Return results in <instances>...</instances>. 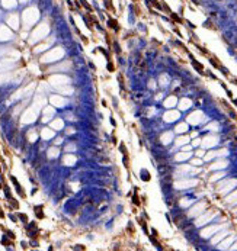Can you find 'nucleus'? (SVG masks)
<instances>
[{
  "instance_id": "obj_1",
  "label": "nucleus",
  "mask_w": 237,
  "mask_h": 251,
  "mask_svg": "<svg viewBox=\"0 0 237 251\" xmlns=\"http://www.w3.org/2000/svg\"><path fill=\"white\" fill-rule=\"evenodd\" d=\"M41 209H42V206H36V207H35V213L38 215V218H44V213L41 212Z\"/></svg>"
},
{
  "instance_id": "obj_2",
  "label": "nucleus",
  "mask_w": 237,
  "mask_h": 251,
  "mask_svg": "<svg viewBox=\"0 0 237 251\" xmlns=\"http://www.w3.org/2000/svg\"><path fill=\"white\" fill-rule=\"evenodd\" d=\"M133 202H134L136 205H140V200H138V197H137V196L133 197Z\"/></svg>"
},
{
  "instance_id": "obj_3",
  "label": "nucleus",
  "mask_w": 237,
  "mask_h": 251,
  "mask_svg": "<svg viewBox=\"0 0 237 251\" xmlns=\"http://www.w3.org/2000/svg\"><path fill=\"white\" fill-rule=\"evenodd\" d=\"M19 216H21V219H22L23 222H28V218H26V215H22V213H21Z\"/></svg>"
},
{
  "instance_id": "obj_4",
  "label": "nucleus",
  "mask_w": 237,
  "mask_h": 251,
  "mask_svg": "<svg viewBox=\"0 0 237 251\" xmlns=\"http://www.w3.org/2000/svg\"><path fill=\"white\" fill-rule=\"evenodd\" d=\"M108 70H109V71H113V64L108 63Z\"/></svg>"
},
{
  "instance_id": "obj_5",
  "label": "nucleus",
  "mask_w": 237,
  "mask_h": 251,
  "mask_svg": "<svg viewBox=\"0 0 237 251\" xmlns=\"http://www.w3.org/2000/svg\"><path fill=\"white\" fill-rule=\"evenodd\" d=\"M1 242H3L4 245H9V244H10V241H7L6 238H3V240H1Z\"/></svg>"
},
{
  "instance_id": "obj_6",
  "label": "nucleus",
  "mask_w": 237,
  "mask_h": 251,
  "mask_svg": "<svg viewBox=\"0 0 237 251\" xmlns=\"http://www.w3.org/2000/svg\"><path fill=\"white\" fill-rule=\"evenodd\" d=\"M7 234H9V237H10V238H15V235H13V232H12V231H7Z\"/></svg>"
},
{
  "instance_id": "obj_7",
  "label": "nucleus",
  "mask_w": 237,
  "mask_h": 251,
  "mask_svg": "<svg viewBox=\"0 0 237 251\" xmlns=\"http://www.w3.org/2000/svg\"><path fill=\"white\" fill-rule=\"evenodd\" d=\"M0 218H3V212H1V209H0Z\"/></svg>"
}]
</instances>
